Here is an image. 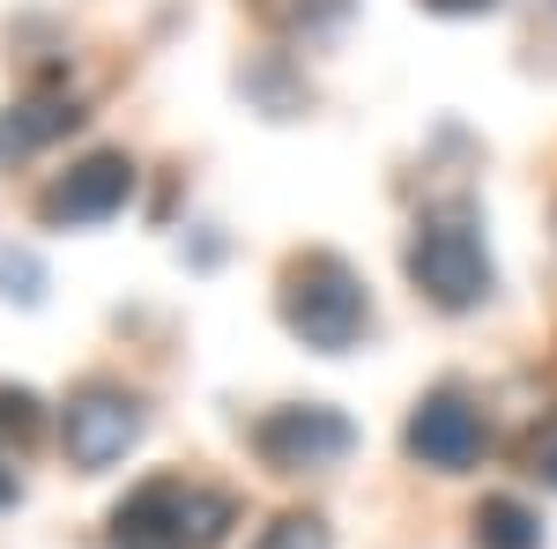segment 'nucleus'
I'll return each instance as SVG.
<instances>
[{"mask_svg":"<svg viewBox=\"0 0 557 549\" xmlns=\"http://www.w3.org/2000/svg\"><path fill=\"white\" fill-rule=\"evenodd\" d=\"M8 498H15V467L0 461V506H8Z\"/></svg>","mask_w":557,"mask_h":549,"instance_id":"nucleus-16","label":"nucleus"},{"mask_svg":"<svg viewBox=\"0 0 557 549\" xmlns=\"http://www.w3.org/2000/svg\"><path fill=\"white\" fill-rule=\"evenodd\" d=\"M409 453L424 467H469L483 453V423H475V409L461 394H431L409 416Z\"/></svg>","mask_w":557,"mask_h":549,"instance_id":"nucleus-7","label":"nucleus"},{"mask_svg":"<svg viewBox=\"0 0 557 549\" xmlns=\"http://www.w3.org/2000/svg\"><path fill=\"white\" fill-rule=\"evenodd\" d=\"M424 8H438V15H483L491 0H424Z\"/></svg>","mask_w":557,"mask_h":549,"instance_id":"nucleus-15","label":"nucleus"},{"mask_svg":"<svg viewBox=\"0 0 557 549\" xmlns=\"http://www.w3.org/2000/svg\"><path fill=\"white\" fill-rule=\"evenodd\" d=\"M283 320H290V335H305L312 349H327V357H343L349 341L364 335V283L349 275L335 253H305L290 267V283H283Z\"/></svg>","mask_w":557,"mask_h":549,"instance_id":"nucleus-3","label":"nucleus"},{"mask_svg":"<svg viewBox=\"0 0 557 549\" xmlns=\"http://www.w3.org/2000/svg\"><path fill=\"white\" fill-rule=\"evenodd\" d=\"M253 446L268 467H283V475H305V467H335L357 446V431H349L343 409H320V401H305V409H275V416L253 423Z\"/></svg>","mask_w":557,"mask_h":549,"instance_id":"nucleus-5","label":"nucleus"},{"mask_svg":"<svg viewBox=\"0 0 557 549\" xmlns=\"http://www.w3.org/2000/svg\"><path fill=\"white\" fill-rule=\"evenodd\" d=\"M134 438H141V401H134L127 386H83L75 401H67V423H60V446H67V461L97 475V467H112L127 453Z\"/></svg>","mask_w":557,"mask_h":549,"instance_id":"nucleus-4","label":"nucleus"},{"mask_svg":"<svg viewBox=\"0 0 557 549\" xmlns=\"http://www.w3.org/2000/svg\"><path fill=\"white\" fill-rule=\"evenodd\" d=\"M0 297H15V304H38L45 297V267L23 246H0Z\"/></svg>","mask_w":557,"mask_h":549,"instance_id":"nucleus-11","label":"nucleus"},{"mask_svg":"<svg viewBox=\"0 0 557 549\" xmlns=\"http://www.w3.org/2000/svg\"><path fill=\"white\" fill-rule=\"evenodd\" d=\"M469 535H475V549H543V520L520 506V498H483Z\"/></svg>","mask_w":557,"mask_h":549,"instance_id":"nucleus-9","label":"nucleus"},{"mask_svg":"<svg viewBox=\"0 0 557 549\" xmlns=\"http://www.w3.org/2000/svg\"><path fill=\"white\" fill-rule=\"evenodd\" d=\"M38 438V394L0 386V446H30Z\"/></svg>","mask_w":557,"mask_h":549,"instance_id":"nucleus-12","label":"nucleus"},{"mask_svg":"<svg viewBox=\"0 0 557 549\" xmlns=\"http://www.w3.org/2000/svg\"><path fill=\"white\" fill-rule=\"evenodd\" d=\"M134 194V164L127 157H89V164H75L67 178H52L38 194V215L45 223H104V215H120Z\"/></svg>","mask_w":557,"mask_h":549,"instance_id":"nucleus-6","label":"nucleus"},{"mask_svg":"<svg viewBox=\"0 0 557 549\" xmlns=\"http://www.w3.org/2000/svg\"><path fill=\"white\" fill-rule=\"evenodd\" d=\"M253 549H327V520H312V512H283Z\"/></svg>","mask_w":557,"mask_h":549,"instance_id":"nucleus-13","label":"nucleus"},{"mask_svg":"<svg viewBox=\"0 0 557 549\" xmlns=\"http://www.w3.org/2000/svg\"><path fill=\"white\" fill-rule=\"evenodd\" d=\"M528 467H535V475H543V483L557 490V423L543 431V438H535V446H528Z\"/></svg>","mask_w":557,"mask_h":549,"instance_id":"nucleus-14","label":"nucleus"},{"mask_svg":"<svg viewBox=\"0 0 557 549\" xmlns=\"http://www.w3.org/2000/svg\"><path fill=\"white\" fill-rule=\"evenodd\" d=\"M409 283L438 304V312H469L491 297V253L475 238V215L469 209H438L417 223L409 238Z\"/></svg>","mask_w":557,"mask_h":549,"instance_id":"nucleus-2","label":"nucleus"},{"mask_svg":"<svg viewBox=\"0 0 557 549\" xmlns=\"http://www.w3.org/2000/svg\"><path fill=\"white\" fill-rule=\"evenodd\" d=\"M83 120L67 97H30V104H15V112H0V164H15V157H30L45 149L52 134H67Z\"/></svg>","mask_w":557,"mask_h":549,"instance_id":"nucleus-8","label":"nucleus"},{"mask_svg":"<svg viewBox=\"0 0 557 549\" xmlns=\"http://www.w3.org/2000/svg\"><path fill=\"white\" fill-rule=\"evenodd\" d=\"M231 512L238 506L223 490L157 475V483H141L127 506L112 512V535H120V549H215L223 527H231Z\"/></svg>","mask_w":557,"mask_h":549,"instance_id":"nucleus-1","label":"nucleus"},{"mask_svg":"<svg viewBox=\"0 0 557 549\" xmlns=\"http://www.w3.org/2000/svg\"><path fill=\"white\" fill-rule=\"evenodd\" d=\"M253 15L268 30H283V38H320V30H335L349 15V0H253Z\"/></svg>","mask_w":557,"mask_h":549,"instance_id":"nucleus-10","label":"nucleus"}]
</instances>
